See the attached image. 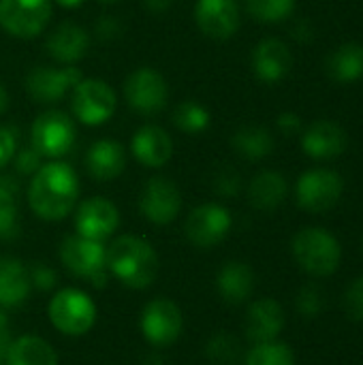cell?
Wrapping results in <instances>:
<instances>
[{"instance_id":"9c48e42d","label":"cell","mask_w":363,"mask_h":365,"mask_svg":"<svg viewBox=\"0 0 363 365\" xmlns=\"http://www.w3.org/2000/svg\"><path fill=\"white\" fill-rule=\"evenodd\" d=\"M124 98L131 109L143 115H152L165 109L169 101V86L165 77L150 66L135 68L124 81Z\"/></svg>"},{"instance_id":"30bf717a","label":"cell","mask_w":363,"mask_h":365,"mask_svg":"<svg viewBox=\"0 0 363 365\" xmlns=\"http://www.w3.org/2000/svg\"><path fill=\"white\" fill-rule=\"evenodd\" d=\"M81 79V71L73 64L64 68L34 66L26 77V92L39 105H53L62 101L66 94H71Z\"/></svg>"},{"instance_id":"4fadbf2b","label":"cell","mask_w":363,"mask_h":365,"mask_svg":"<svg viewBox=\"0 0 363 365\" xmlns=\"http://www.w3.org/2000/svg\"><path fill=\"white\" fill-rule=\"evenodd\" d=\"M184 329V317L178 304L167 297L152 299L141 312V331L152 346L173 344Z\"/></svg>"},{"instance_id":"ffe728a7","label":"cell","mask_w":363,"mask_h":365,"mask_svg":"<svg viewBox=\"0 0 363 365\" xmlns=\"http://www.w3.org/2000/svg\"><path fill=\"white\" fill-rule=\"evenodd\" d=\"M349 145V137L344 128L329 120L315 122L302 137V148L310 158L329 160L340 156Z\"/></svg>"},{"instance_id":"d590c367","label":"cell","mask_w":363,"mask_h":365,"mask_svg":"<svg viewBox=\"0 0 363 365\" xmlns=\"http://www.w3.org/2000/svg\"><path fill=\"white\" fill-rule=\"evenodd\" d=\"M13 165H15V171H17L19 175H34V173L41 169V156H39L36 150L30 145V148H24V150L15 152Z\"/></svg>"},{"instance_id":"8fae6325","label":"cell","mask_w":363,"mask_h":365,"mask_svg":"<svg viewBox=\"0 0 363 365\" xmlns=\"http://www.w3.org/2000/svg\"><path fill=\"white\" fill-rule=\"evenodd\" d=\"M344 190V182L336 171L310 169L297 180V203L312 214L332 210Z\"/></svg>"},{"instance_id":"74e56055","label":"cell","mask_w":363,"mask_h":365,"mask_svg":"<svg viewBox=\"0 0 363 365\" xmlns=\"http://www.w3.org/2000/svg\"><path fill=\"white\" fill-rule=\"evenodd\" d=\"M28 274H30L32 287H36V289H41V291H49V289H53V287L58 284L56 272H53L51 267H47V265H36V267H32Z\"/></svg>"},{"instance_id":"bcb514c9","label":"cell","mask_w":363,"mask_h":365,"mask_svg":"<svg viewBox=\"0 0 363 365\" xmlns=\"http://www.w3.org/2000/svg\"><path fill=\"white\" fill-rule=\"evenodd\" d=\"M53 2L60 4V6H64V9H77V6L83 4V0H53Z\"/></svg>"},{"instance_id":"1f68e13d","label":"cell","mask_w":363,"mask_h":365,"mask_svg":"<svg viewBox=\"0 0 363 365\" xmlns=\"http://www.w3.org/2000/svg\"><path fill=\"white\" fill-rule=\"evenodd\" d=\"M208 355L214 359V361H220V364H231L237 359L240 355V344L235 338H231L229 334H218L210 340L208 344Z\"/></svg>"},{"instance_id":"277c9868","label":"cell","mask_w":363,"mask_h":365,"mask_svg":"<svg viewBox=\"0 0 363 365\" xmlns=\"http://www.w3.org/2000/svg\"><path fill=\"white\" fill-rule=\"evenodd\" d=\"M293 257L312 276H329L340 263V244L325 229H304L293 237Z\"/></svg>"},{"instance_id":"44dd1931","label":"cell","mask_w":363,"mask_h":365,"mask_svg":"<svg viewBox=\"0 0 363 365\" xmlns=\"http://www.w3.org/2000/svg\"><path fill=\"white\" fill-rule=\"evenodd\" d=\"M285 327V312L278 302L274 299H259L246 312V336L255 344L272 342Z\"/></svg>"},{"instance_id":"6da1fadb","label":"cell","mask_w":363,"mask_h":365,"mask_svg":"<svg viewBox=\"0 0 363 365\" xmlns=\"http://www.w3.org/2000/svg\"><path fill=\"white\" fill-rule=\"evenodd\" d=\"M79 197V178L66 163H47L32 175L28 186L30 210L47 222L66 218Z\"/></svg>"},{"instance_id":"f35d334b","label":"cell","mask_w":363,"mask_h":365,"mask_svg":"<svg viewBox=\"0 0 363 365\" xmlns=\"http://www.w3.org/2000/svg\"><path fill=\"white\" fill-rule=\"evenodd\" d=\"M15 152H17L15 133L11 128H6V126H0V169L13 160Z\"/></svg>"},{"instance_id":"d6986e66","label":"cell","mask_w":363,"mask_h":365,"mask_svg":"<svg viewBox=\"0 0 363 365\" xmlns=\"http://www.w3.org/2000/svg\"><path fill=\"white\" fill-rule=\"evenodd\" d=\"M45 47L53 60H58L62 64H75L81 58H86V53L90 49V34L79 24L62 21L47 36Z\"/></svg>"},{"instance_id":"7c38bea8","label":"cell","mask_w":363,"mask_h":365,"mask_svg":"<svg viewBox=\"0 0 363 365\" xmlns=\"http://www.w3.org/2000/svg\"><path fill=\"white\" fill-rule=\"evenodd\" d=\"M231 225L233 220L227 207L218 203H203L188 214L184 222V233L193 246L212 248L229 235Z\"/></svg>"},{"instance_id":"ba28073f","label":"cell","mask_w":363,"mask_h":365,"mask_svg":"<svg viewBox=\"0 0 363 365\" xmlns=\"http://www.w3.org/2000/svg\"><path fill=\"white\" fill-rule=\"evenodd\" d=\"M51 9V0H0V28L15 38H34L47 28Z\"/></svg>"},{"instance_id":"ee69618b","label":"cell","mask_w":363,"mask_h":365,"mask_svg":"<svg viewBox=\"0 0 363 365\" xmlns=\"http://www.w3.org/2000/svg\"><path fill=\"white\" fill-rule=\"evenodd\" d=\"M175 0H143V4L152 11V13H165L173 6Z\"/></svg>"},{"instance_id":"9a60e30c","label":"cell","mask_w":363,"mask_h":365,"mask_svg":"<svg viewBox=\"0 0 363 365\" xmlns=\"http://www.w3.org/2000/svg\"><path fill=\"white\" fill-rule=\"evenodd\" d=\"M120 227V212L118 207L105 197L86 199L75 214V229L77 235L94 242H105L111 237Z\"/></svg>"},{"instance_id":"c3c4849f","label":"cell","mask_w":363,"mask_h":365,"mask_svg":"<svg viewBox=\"0 0 363 365\" xmlns=\"http://www.w3.org/2000/svg\"><path fill=\"white\" fill-rule=\"evenodd\" d=\"M2 261H4V259H2V257H0V265H2Z\"/></svg>"},{"instance_id":"7dc6e473","label":"cell","mask_w":363,"mask_h":365,"mask_svg":"<svg viewBox=\"0 0 363 365\" xmlns=\"http://www.w3.org/2000/svg\"><path fill=\"white\" fill-rule=\"evenodd\" d=\"M101 4H116V2H120V0H98Z\"/></svg>"},{"instance_id":"b9f144b4","label":"cell","mask_w":363,"mask_h":365,"mask_svg":"<svg viewBox=\"0 0 363 365\" xmlns=\"http://www.w3.org/2000/svg\"><path fill=\"white\" fill-rule=\"evenodd\" d=\"M11 329H9V321L4 317V312H0V365H6V353L11 346Z\"/></svg>"},{"instance_id":"7402d4cb","label":"cell","mask_w":363,"mask_h":365,"mask_svg":"<svg viewBox=\"0 0 363 365\" xmlns=\"http://www.w3.org/2000/svg\"><path fill=\"white\" fill-rule=\"evenodd\" d=\"M126 167V154L122 143L113 139H98L86 154V169L98 182L116 180Z\"/></svg>"},{"instance_id":"8d00e7d4","label":"cell","mask_w":363,"mask_h":365,"mask_svg":"<svg viewBox=\"0 0 363 365\" xmlns=\"http://www.w3.org/2000/svg\"><path fill=\"white\" fill-rule=\"evenodd\" d=\"M344 308L351 319L363 321V276L349 287L344 295Z\"/></svg>"},{"instance_id":"5b68a950","label":"cell","mask_w":363,"mask_h":365,"mask_svg":"<svg viewBox=\"0 0 363 365\" xmlns=\"http://www.w3.org/2000/svg\"><path fill=\"white\" fill-rule=\"evenodd\" d=\"M60 261L68 272L90 280L96 289L107 287V248L103 242L66 235L60 244Z\"/></svg>"},{"instance_id":"cb8c5ba5","label":"cell","mask_w":363,"mask_h":365,"mask_svg":"<svg viewBox=\"0 0 363 365\" xmlns=\"http://www.w3.org/2000/svg\"><path fill=\"white\" fill-rule=\"evenodd\" d=\"M32 282L24 263L15 259H4L0 265V306L15 308L24 304L30 295Z\"/></svg>"},{"instance_id":"603a6c76","label":"cell","mask_w":363,"mask_h":365,"mask_svg":"<svg viewBox=\"0 0 363 365\" xmlns=\"http://www.w3.org/2000/svg\"><path fill=\"white\" fill-rule=\"evenodd\" d=\"M216 287L220 297L231 304V306H240L244 304L252 291H255V272L240 261H231L227 263L216 278Z\"/></svg>"},{"instance_id":"f546056e","label":"cell","mask_w":363,"mask_h":365,"mask_svg":"<svg viewBox=\"0 0 363 365\" xmlns=\"http://www.w3.org/2000/svg\"><path fill=\"white\" fill-rule=\"evenodd\" d=\"M246 365H295L293 353L287 344H280L276 340L257 344L250 353Z\"/></svg>"},{"instance_id":"52a82bcc","label":"cell","mask_w":363,"mask_h":365,"mask_svg":"<svg viewBox=\"0 0 363 365\" xmlns=\"http://www.w3.org/2000/svg\"><path fill=\"white\" fill-rule=\"evenodd\" d=\"M118 107L113 88L103 79H81L71 92L73 115L86 126H101L111 120Z\"/></svg>"},{"instance_id":"484cf974","label":"cell","mask_w":363,"mask_h":365,"mask_svg":"<svg viewBox=\"0 0 363 365\" xmlns=\"http://www.w3.org/2000/svg\"><path fill=\"white\" fill-rule=\"evenodd\" d=\"M287 190H289V186H287V180L282 173L261 171L259 175L252 178V182L248 186V199L257 210L272 212L285 201Z\"/></svg>"},{"instance_id":"4316f807","label":"cell","mask_w":363,"mask_h":365,"mask_svg":"<svg viewBox=\"0 0 363 365\" xmlns=\"http://www.w3.org/2000/svg\"><path fill=\"white\" fill-rule=\"evenodd\" d=\"M6 365H58V355L49 342L39 336H21L11 342Z\"/></svg>"},{"instance_id":"f6af8a7d","label":"cell","mask_w":363,"mask_h":365,"mask_svg":"<svg viewBox=\"0 0 363 365\" xmlns=\"http://www.w3.org/2000/svg\"><path fill=\"white\" fill-rule=\"evenodd\" d=\"M9 109V92L4 88V83H0V115Z\"/></svg>"},{"instance_id":"8992f818","label":"cell","mask_w":363,"mask_h":365,"mask_svg":"<svg viewBox=\"0 0 363 365\" xmlns=\"http://www.w3.org/2000/svg\"><path fill=\"white\" fill-rule=\"evenodd\" d=\"M77 139V128L71 115L58 109L43 111L30 128V145L41 158H62L71 152Z\"/></svg>"},{"instance_id":"ab89813d","label":"cell","mask_w":363,"mask_h":365,"mask_svg":"<svg viewBox=\"0 0 363 365\" xmlns=\"http://www.w3.org/2000/svg\"><path fill=\"white\" fill-rule=\"evenodd\" d=\"M96 34H98V38H103V41H111V38H116L120 32H122V26H120V21L113 17V15H103L98 21H96Z\"/></svg>"},{"instance_id":"2e32d148","label":"cell","mask_w":363,"mask_h":365,"mask_svg":"<svg viewBox=\"0 0 363 365\" xmlns=\"http://www.w3.org/2000/svg\"><path fill=\"white\" fill-rule=\"evenodd\" d=\"M195 21L205 36L227 41L240 30V6L235 0H197Z\"/></svg>"},{"instance_id":"d4e9b609","label":"cell","mask_w":363,"mask_h":365,"mask_svg":"<svg viewBox=\"0 0 363 365\" xmlns=\"http://www.w3.org/2000/svg\"><path fill=\"white\" fill-rule=\"evenodd\" d=\"M327 75L338 83H353L363 77V45L344 43L325 60Z\"/></svg>"},{"instance_id":"d6a6232c","label":"cell","mask_w":363,"mask_h":365,"mask_svg":"<svg viewBox=\"0 0 363 365\" xmlns=\"http://www.w3.org/2000/svg\"><path fill=\"white\" fill-rule=\"evenodd\" d=\"M15 222H17L15 197H13V192L9 188H4L0 184V237H4L11 231H15Z\"/></svg>"},{"instance_id":"3957f363","label":"cell","mask_w":363,"mask_h":365,"mask_svg":"<svg viewBox=\"0 0 363 365\" xmlns=\"http://www.w3.org/2000/svg\"><path fill=\"white\" fill-rule=\"evenodd\" d=\"M47 317L60 334L79 338L94 327L96 306L88 293L79 289H62L51 297Z\"/></svg>"},{"instance_id":"e575fe53","label":"cell","mask_w":363,"mask_h":365,"mask_svg":"<svg viewBox=\"0 0 363 365\" xmlns=\"http://www.w3.org/2000/svg\"><path fill=\"white\" fill-rule=\"evenodd\" d=\"M242 180L237 175V171L233 167H223L220 171H216L214 175V190L223 197H235L240 192Z\"/></svg>"},{"instance_id":"ac0fdd59","label":"cell","mask_w":363,"mask_h":365,"mask_svg":"<svg viewBox=\"0 0 363 365\" xmlns=\"http://www.w3.org/2000/svg\"><path fill=\"white\" fill-rule=\"evenodd\" d=\"M133 156L150 169L165 167L173 156V139L169 133L156 124H145L139 130H135L131 141Z\"/></svg>"},{"instance_id":"7bdbcfd3","label":"cell","mask_w":363,"mask_h":365,"mask_svg":"<svg viewBox=\"0 0 363 365\" xmlns=\"http://www.w3.org/2000/svg\"><path fill=\"white\" fill-rule=\"evenodd\" d=\"M291 32H293V36H295L297 41H302V43L312 41V26H310L308 19H297L295 26L291 28Z\"/></svg>"},{"instance_id":"60d3db41","label":"cell","mask_w":363,"mask_h":365,"mask_svg":"<svg viewBox=\"0 0 363 365\" xmlns=\"http://www.w3.org/2000/svg\"><path fill=\"white\" fill-rule=\"evenodd\" d=\"M278 128H280L285 135H295V133H300V128H302V120H300V115L293 113V111L280 113V115H278Z\"/></svg>"},{"instance_id":"4dcf8cb0","label":"cell","mask_w":363,"mask_h":365,"mask_svg":"<svg viewBox=\"0 0 363 365\" xmlns=\"http://www.w3.org/2000/svg\"><path fill=\"white\" fill-rule=\"evenodd\" d=\"M295 11V0H248V13L263 21V24H276Z\"/></svg>"},{"instance_id":"7a4b0ae2","label":"cell","mask_w":363,"mask_h":365,"mask_svg":"<svg viewBox=\"0 0 363 365\" xmlns=\"http://www.w3.org/2000/svg\"><path fill=\"white\" fill-rule=\"evenodd\" d=\"M107 269L128 289H148L158 276V255L139 235H120L107 248Z\"/></svg>"},{"instance_id":"e0dca14e","label":"cell","mask_w":363,"mask_h":365,"mask_svg":"<svg viewBox=\"0 0 363 365\" xmlns=\"http://www.w3.org/2000/svg\"><path fill=\"white\" fill-rule=\"evenodd\" d=\"M293 68V53L280 38H263L252 51V71L265 83H278Z\"/></svg>"},{"instance_id":"836d02e7","label":"cell","mask_w":363,"mask_h":365,"mask_svg":"<svg viewBox=\"0 0 363 365\" xmlns=\"http://www.w3.org/2000/svg\"><path fill=\"white\" fill-rule=\"evenodd\" d=\"M323 306H325V297L317 287H304L297 293V310L306 319H315L317 314H321Z\"/></svg>"},{"instance_id":"83f0119b","label":"cell","mask_w":363,"mask_h":365,"mask_svg":"<svg viewBox=\"0 0 363 365\" xmlns=\"http://www.w3.org/2000/svg\"><path fill=\"white\" fill-rule=\"evenodd\" d=\"M231 145L246 160H263L274 152V137L263 126H242L231 137Z\"/></svg>"},{"instance_id":"f1b7e54d","label":"cell","mask_w":363,"mask_h":365,"mask_svg":"<svg viewBox=\"0 0 363 365\" xmlns=\"http://www.w3.org/2000/svg\"><path fill=\"white\" fill-rule=\"evenodd\" d=\"M171 122L182 133L197 135V133H201V130H205L210 126V111L197 101H182V103L175 105V109L171 113Z\"/></svg>"},{"instance_id":"5bb4252c","label":"cell","mask_w":363,"mask_h":365,"mask_svg":"<svg viewBox=\"0 0 363 365\" xmlns=\"http://www.w3.org/2000/svg\"><path fill=\"white\" fill-rule=\"evenodd\" d=\"M139 210H141L143 218L150 220L152 225L165 227V225L173 222L182 210L180 188L169 178H163V175L150 178L141 190Z\"/></svg>"}]
</instances>
